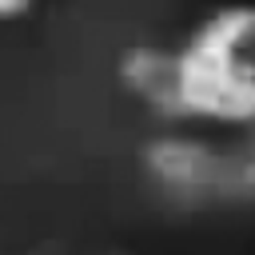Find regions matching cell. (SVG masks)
Segmentation results:
<instances>
[{
    "instance_id": "1",
    "label": "cell",
    "mask_w": 255,
    "mask_h": 255,
    "mask_svg": "<svg viewBox=\"0 0 255 255\" xmlns=\"http://www.w3.org/2000/svg\"><path fill=\"white\" fill-rule=\"evenodd\" d=\"M175 52L183 120L255 128V4L215 8Z\"/></svg>"
},
{
    "instance_id": "2",
    "label": "cell",
    "mask_w": 255,
    "mask_h": 255,
    "mask_svg": "<svg viewBox=\"0 0 255 255\" xmlns=\"http://www.w3.org/2000/svg\"><path fill=\"white\" fill-rule=\"evenodd\" d=\"M147 175L175 195H219L235 191V151L215 147L203 135L163 131L143 147Z\"/></svg>"
},
{
    "instance_id": "3",
    "label": "cell",
    "mask_w": 255,
    "mask_h": 255,
    "mask_svg": "<svg viewBox=\"0 0 255 255\" xmlns=\"http://www.w3.org/2000/svg\"><path fill=\"white\" fill-rule=\"evenodd\" d=\"M120 84L131 92L143 108H151L163 120H183V96H179V52L139 44L120 60Z\"/></svg>"
},
{
    "instance_id": "4",
    "label": "cell",
    "mask_w": 255,
    "mask_h": 255,
    "mask_svg": "<svg viewBox=\"0 0 255 255\" xmlns=\"http://www.w3.org/2000/svg\"><path fill=\"white\" fill-rule=\"evenodd\" d=\"M235 191L255 195V128L243 147H235Z\"/></svg>"
},
{
    "instance_id": "5",
    "label": "cell",
    "mask_w": 255,
    "mask_h": 255,
    "mask_svg": "<svg viewBox=\"0 0 255 255\" xmlns=\"http://www.w3.org/2000/svg\"><path fill=\"white\" fill-rule=\"evenodd\" d=\"M36 8V0H0V16L4 20H24Z\"/></svg>"
}]
</instances>
